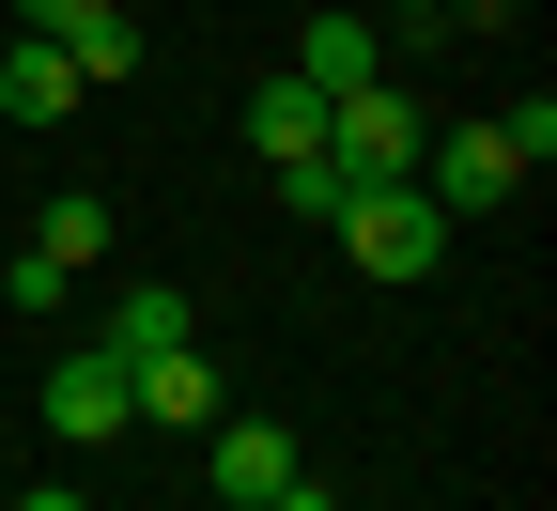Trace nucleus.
I'll return each instance as SVG.
<instances>
[{
	"label": "nucleus",
	"mask_w": 557,
	"mask_h": 511,
	"mask_svg": "<svg viewBox=\"0 0 557 511\" xmlns=\"http://www.w3.org/2000/svg\"><path fill=\"white\" fill-rule=\"evenodd\" d=\"M124 418H156V434H201V418H218V373H201V341L124 356Z\"/></svg>",
	"instance_id": "nucleus-6"
},
{
	"label": "nucleus",
	"mask_w": 557,
	"mask_h": 511,
	"mask_svg": "<svg viewBox=\"0 0 557 511\" xmlns=\"http://www.w3.org/2000/svg\"><path fill=\"white\" fill-rule=\"evenodd\" d=\"M527 16V0H449V32H511Z\"/></svg>",
	"instance_id": "nucleus-15"
},
{
	"label": "nucleus",
	"mask_w": 557,
	"mask_h": 511,
	"mask_svg": "<svg viewBox=\"0 0 557 511\" xmlns=\"http://www.w3.org/2000/svg\"><path fill=\"white\" fill-rule=\"evenodd\" d=\"M248 139H263V171L325 156V94H310V78H263V94H248Z\"/></svg>",
	"instance_id": "nucleus-9"
},
{
	"label": "nucleus",
	"mask_w": 557,
	"mask_h": 511,
	"mask_svg": "<svg viewBox=\"0 0 557 511\" xmlns=\"http://www.w3.org/2000/svg\"><path fill=\"white\" fill-rule=\"evenodd\" d=\"M278 480H295V434H278V418H201V496H278Z\"/></svg>",
	"instance_id": "nucleus-5"
},
{
	"label": "nucleus",
	"mask_w": 557,
	"mask_h": 511,
	"mask_svg": "<svg viewBox=\"0 0 557 511\" xmlns=\"http://www.w3.org/2000/svg\"><path fill=\"white\" fill-rule=\"evenodd\" d=\"M218 511H278V496H218Z\"/></svg>",
	"instance_id": "nucleus-16"
},
{
	"label": "nucleus",
	"mask_w": 557,
	"mask_h": 511,
	"mask_svg": "<svg viewBox=\"0 0 557 511\" xmlns=\"http://www.w3.org/2000/svg\"><path fill=\"white\" fill-rule=\"evenodd\" d=\"M109 16H124V0H16V32H47V47H94Z\"/></svg>",
	"instance_id": "nucleus-12"
},
{
	"label": "nucleus",
	"mask_w": 557,
	"mask_h": 511,
	"mask_svg": "<svg viewBox=\"0 0 557 511\" xmlns=\"http://www.w3.org/2000/svg\"><path fill=\"white\" fill-rule=\"evenodd\" d=\"M32 248H47L62 279H78V264H109V202H94V186H62V202L32 217Z\"/></svg>",
	"instance_id": "nucleus-11"
},
{
	"label": "nucleus",
	"mask_w": 557,
	"mask_h": 511,
	"mask_svg": "<svg viewBox=\"0 0 557 511\" xmlns=\"http://www.w3.org/2000/svg\"><path fill=\"white\" fill-rule=\"evenodd\" d=\"M32 418H47V450H109V434H124V356L109 341H62L32 373Z\"/></svg>",
	"instance_id": "nucleus-3"
},
{
	"label": "nucleus",
	"mask_w": 557,
	"mask_h": 511,
	"mask_svg": "<svg viewBox=\"0 0 557 511\" xmlns=\"http://www.w3.org/2000/svg\"><path fill=\"white\" fill-rule=\"evenodd\" d=\"M94 511H124V496H94Z\"/></svg>",
	"instance_id": "nucleus-17"
},
{
	"label": "nucleus",
	"mask_w": 557,
	"mask_h": 511,
	"mask_svg": "<svg viewBox=\"0 0 557 511\" xmlns=\"http://www.w3.org/2000/svg\"><path fill=\"white\" fill-rule=\"evenodd\" d=\"M496 139H511V171H542V156H557V94H527V109H496Z\"/></svg>",
	"instance_id": "nucleus-14"
},
{
	"label": "nucleus",
	"mask_w": 557,
	"mask_h": 511,
	"mask_svg": "<svg viewBox=\"0 0 557 511\" xmlns=\"http://www.w3.org/2000/svg\"><path fill=\"white\" fill-rule=\"evenodd\" d=\"M171 341H201V311L171 295V279H139V295L109 311V356H171Z\"/></svg>",
	"instance_id": "nucleus-10"
},
{
	"label": "nucleus",
	"mask_w": 557,
	"mask_h": 511,
	"mask_svg": "<svg viewBox=\"0 0 557 511\" xmlns=\"http://www.w3.org/2000/svg\"><path fill=\"white\" fill-rule=\"evenodd\" d=\"M278 202H295V217H310V233H325V217H341V202H357V186H341L325 156H295V171H278Z\"/></svg>",
	"instance_id": "nucleus-13"
},
{
	"label": "nucleus",
	"mask_w": 557,
	"mask_h": 511,
	"mask_svg": "<svg viewBox=\"0 0 557 511\" xmlns=\"http://www.w3.org/2000/svg\"><path fill=\"white\" fill-rule=\"evenodd\" d=\"M511 186H527V171H511V139H496V124H434V139H418V202H434L449 233H465L480 202H511Z\"/></svg>",
	"instance_id": "nucleus-4"
},
{
	"label": "nucleus",
	"mask_w": 557,
	"mask_h": 511,
	"mask_svg": "<svg viewBox=\"0 0 557 511\" xmlns=\"http://www.w3.org/2000/svg\"><path fill=\"white\" fill-rule=\"evenodd\" d=\"M325 233H341V248H357L372 279H434V264H449V217H434V202H418V186H357V202H341V217H325Z\"/></svg>",
	"instance_id": "nucleus-2"
},
{
	"label": "nucleus",
	"mask_w": 557,
	"mask_h": 511,
	"mask_svg": "<svg viewBox=\"0 0 557 511\" xmlns=\"http://www.w3.org/2000/svg\"><path fill=\"white\" fill-rule=\"evenodd\" d=\"M0 109H16V124H62V109H78V62H62L47 32H16V47H0Z\"/></svg>",
	"instance_id": "nucleus-8"
},
{
	"label": "nucleus",
	"mask_w": 557,
	"mask_h": 511,
	"mask_svg": "<svg viewBox=\"0 0 557 511\" xmlns=\"http://www.w3.org/2000/svg\"><path fill=\"white\" fill-rule=\"evenodd\" d=\"M418 139H434V124H418L403 62L357 78V94H325V171H341V186H418Z\"/></svg>",
	"instance_id": "nucleus-1"
},
{
	"label": "nucleus",
	"mask_w": 557,
	"mask_h": 511,
	"mask_svg": "<svg viewBox=\"0 0 557 511\" xmlns=\"http://www.w3.org/2000/svg\"><path fill=\"white\" fill-rule=\"evenodd\" d=\"M295 78H310V94L387 78V32H372V16H310V32H295Z\"/></svg>",
	"instance_id": "nucleus-7"
}]
</instances>
